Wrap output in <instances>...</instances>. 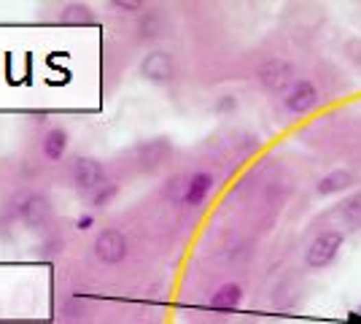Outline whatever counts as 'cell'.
Here are the masks:
<instances>
[{
    "mask_svg": "<svg viewBox=\"0 0 361 324\" xmlns=\"http://www.w3.org/2000/svg\"><path fill=\"white\" fill-rule=\"evenodd\" d=\"M116 195H119V184L106 181L103 186H97V189L92 192V206H95V208H106V206H108Z\"/></svg>",
    "mask_w": 361,
    "mask_h": 324,
    "instance_id": "obj_13",
    "label": "cell"
},
{
    "mask_svg": "<svg viewBox=\"0 0 361 324\" xmlns=\"http://www.w3.org/2000/svg\"><path fill=\"white\" fill-rule=\"evenodd\" d=\"M259 76H261V84H264L267 89H281V87L289 81L291 65L272 60V63H267V65L261 68V73H259Z\"/></svg>",
    "mask_w": 361,
    "mask_h": 324,
    "instance_id": "obj_10",
    "label": "cell"
},
{
    "mask_svg": "<svg viewBox=\"0 0 361 324\" xmlns=\"http://www.w3.org/2000/svg\"><path fill=\"white\" fill-rule=\"evenodd\" d=\"M340 249H342V233H337V230H326V233H321V235L307 246L305 262H307V268L321 270V268L331 265V262L337 259Z\"/></svg>",
    "mask_w": 361,
    "mask_h": 324,
    "instance_id": "obj_1",
    "label": "cell"
},
{
    "mask_svg": "<svg viewBox=\"0 0 361 324\" xmlns=\"http://www.w3.org/2000/svg\"><path fill=\"white\" fill-rule=\"evenodd\" d=\"M173 71H176L173 57L167 52H151L141 63V76L145 81H154V84H167L173 78Z\"/></svg>",
    "mask_w": 361,
    "mask_h": 324,
    "instance_id": "obj_4",
    "label": "cell"
},
{
    "mask_svg": "<svg viewBox=\"0 0 361 324\" xmlns=\"http://www.w3.org/2000/svg\"><path fill=\"white\" fill-rule=\"evenodd\" d=\"M95 257L103 265H119L127 257V238L121 230H103L95 241Z\"/></svg>",
    "mask_w": 361,
    "mask_h": 324,
    "instance_id": "obj_3",
    "label": "cell"
},
{
    "mask_svg": "<svg viewBox=\"0 0 361 324\" xmlns=\"http://www.w3.org/2000/svg\"><path fill=\"white\" fill-rule=\"evenodd\" d=\"M60 22L62 25H92L95 14H92V8L86 3H68L60 11Z\"/></svg>",
    "mask_w": 361,
    "mask_h": 324,
    "instance_id": "obj_11",
    "label": "cell"
},
{
    "mask_svg": "<svg viewBox=\"0 0 361 324\" xmlns=\"http://www.w3.org/2000/svg\"><path fill=\"white\" fill-rule=\"evenodd\" d=\"M110 8H119V11H141V3H124V0H113Z\"/></svg>",
    "mask_w": 361,
    "mask_h": 324,
    "instance_id": "obj_15",
    "label": "cell"
},
{
    "mask_svg": "<svg viewBox=\"0 0 361 324\" xmlns=\"http://www.w3.org/2000/svg\"><path fill=\"white\" fill-rule=\"evenodd\" d=\"M92 224H95V216L92 214H81L75 219V227H78V230H92Z\"/></svg>",
    "mask_w": 361,
    "mask_h": 324,
    "instance_id": "obj_16",
    "label": "cell"
},
{
    "mask_svg": "<svg viewBox=\"0 0 361 324\" xmlns=\"http://www.w3.org/2000/svg\"><path fill=\"white\" fill-rule=\"evenodd\" d=\"M348 324H361V311H353V314H348Z\"/></svg>",
    "mask_w": 361,
    "mask_h": 324,
    "instance_id": "obj_17",
    "label": "cell"
},
{
    "mask_svg": "<svg viewBox=\"0 0 361 324\" xmlns=\"http://www.w3.org/2000/svg\"><path fill=\"white\" fill-rule=\"evenodd\" d=\"M16 211L22 216V222L30 224V227H43L49 222V216H51V208H49L43 195H25L19 200V206H16Z\"/></svg>",
    "mask_w": 361,
    "mask_h": 324,
    "instance_id": "obj_5",
    "label": "cell"
},
{
    "mask_svg": "<svg viewBox=\"0 0 361 324\" xmlns=\"http://www.w3.org/2000/svg\"><path fill=\"white\" fill-rule=\"evenodd\" d=\"M211 186H213V179H211V173H194L191 179L186 181V189H183V203L186 206H202V200L208 197V192H211Z\"/></svg>",
    "mask_w": 361,
    "mask_h": 324,
    "instance_id": "obj_7",
    "label": "cell"
},
{
    "mask_svg": "<svg viewBox=\"0 0 361 324\" xmlns=\"http://www.w3.org/2000/svg\"><path fill=\"white\" fill-rule=\"evenodd\" d=\"M316 103H318V89L313 81H296L286 98V108L294 114H307Z\"/></svg>",
    "mask_w": 361,
    "mask_h": 324,
    "instance_id": "obj_6",
    "label": "cell"
},
{
    "mask_svg": "<svg viewBox=\"0 0 361 324\" xmlns=\"http://www.w3.org/2000/svg\"><path fill=\"white\" fill-rule=\"evenodd\" d=\"M351 184H353L351 171H345V168L331 171V173H326L324 179L318 181V195H334V192H342V189H348Z\"/></svg>",
    "mask_w": 361,
    "mask_h": 324,
    "instance_id": "obj_12",
    "label": "cell"
},
{
    "mask_svg": "<svg viewBox=\"0 0 361 324\" xmlns=\"http://www.w3.org/2000/svg\"><path fill=\"white\" fill-rule=\"evenodd\" d=\"M73 184L81 192H95L97 186L106 184V168L95 157H78L73 162Z\"/></svg>",
    "mask_w": 361,
    "mask_h": 324,
    "instance_id": "obj_2",
    "label": "cell"
},
{
    "mask_svg": "<svg viewBox=\"0 0 361 324\" xmlns=\"http://www.w3.org/2000/svg\"><path fill=\"white\" fill-rule=\"evenodd\" d=\"M240 303H243V287L240 284H224L211 297V305L216 311H235Z\"/></svg>",
    "mask_w": 361,
    "mask_h": 324,
    "instance_id": "obj_9",
    "label": "cell"
},
{
    "mask_svg": "<svg viewBox=\"0 0 361 324\" xmlns=\"http://www.w3.org/2000/svg\"><path fill=\"white\" fill-rule=\"evenodd\" d=\"M68 130L65 127H51L46 136H43V157L51 160V162H60L68 151Z\"/></svg>",
    "mask_w": 361,
    "mask_h": 324,
    "instance_id": "obj_8",
    "label": "cell"
},
{
    "mask_svg": "<svg viewBox=\"0 0 361 324\" xmlns=\"http://www.w3.org/2000/svg\"><path fill=\"white\" fill-rule=\"evenodd\" d=\"M345 214L351 216V224H361V195L345 203Z\"/></svg>",
    "mask_w": 361,
    "mask_h": 324,
    "instance_id": "obj_14",
    "label": "cell"
}]
</instances>
